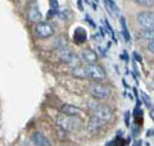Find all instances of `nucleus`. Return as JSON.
<instances>
[{"label": "nucleus", "mask_w": 154, "mask_h": 146, "mask_svg": "<svg viewBox=\"0 0 154 146\" xmlns=\"http://www.w3.org/2000/svg\"><path fill=\"white\" fill-rule=\"evenodd\" d=\"M148 50L152 53H154V41H153V38H150V40H149V44H148Z\"/></svg>", "instance_id": "6ab92c4d"}, {"label": "nucleus", "mask_w": 154, "mask_h": 146, "mask_svg": "<svg viewBox=\"0 0 154 146\" xmlns=\"http://www.w3.org/2000/svg\"><path fill=\"white\" fill-rule=\"evenodd\" d=\"M80 59L82 60L85 64H91V63H96L98 60V55L94 50H90V49H85L80 53Z\"/></svg>", "instance_id": "9d476101"}, {"label": "nucleus", "mask_w": 154, "mask_h": 146, "mask_svg": "<svg viewBox=\"0 0 154 146\" xmlns=\"http://www.w3.org/2000/svg\"><path fill=\"white\" fill-rule=\"evenodd\" d=\"M72 75H73V77H76V78H80V80H86V78H88L85 67L81 65V64H77L75 67H72Z\"/></svg>", "instance_id": "f8f14e48"}, {"label": "nucleus", "mask_w": 154, "mask_h": 146, "mask_svg": "<svg viewBox=\"0 0 154 146\" xmlns=\"http://www.w3.org/2000/svg\"><path fill=\"white\" fill-rule=\"evenodd\" d=\"M73 38H75V42L76 44H82V42H85L86 38H88V36H86V32H85L84 28H81V27L76 28Z\"/></svg>", "instance_id": "4468645a"}, {"label": "nucleus", "mask_w": 154, "mask_h": 146, "mask_svg": "<svg viewBox=\"0 0 154 146\" xmlns=\"http://www.w3.org/2000/svg\"><path fill=\"white\" fill-rule=\"evenodd\" d=\"M104 3H105V7H107L109 9V12L110 14H113V16H118V13H119V8L116 5L114 2H112V0H104Z\"/></svg>", "instance_id": "2eb2a0df"}, {"label": "nucleus", "mask_w": 154, "mask_h": 146, "mask_svg": "<svg viewBox=\"0 0 154 146\" xmlns=\"http://www.w3.org/2000/svg\"><path fill=\"white\" fill-rule=\"evenodd\" d=\"M27 17L33 23L41 22L42 16H41L40 9H38V7H37L36 0H32V2H30V4H28V7H27Z\"/></svg>", "instance_id": "0eeeda50"}, {"label": "nucleus", "mask_w": 154, "mask_h": 146, "mask_svg": "<svg viewBox=\"0 0 154 146\" xmlns=\"http://www.w3.org/2000/svg\"><path fill=\"white\" fill-rule=\"evenodd\" d=\"M135 4H137V5H143V7H150L153 5L154 0H132Z\"/></svg>", "instance_id": "dca6fc26"}, {"label": "nucleus", "mask_w": 154, "mask_h": 146, "mask_svg": "<svg viewBox=\"0 0 154 146\" xmlns=\"http://www.w3.org/2000/svg\"><path fill=\"white\" fill-rule=\"evenodd\" d=\"M121 24H122V28H123V36H125V38H126V41H128L130 40V35H128V32H127L126 21H125L123 17H121Z\"/></svg>", "instance_id": "a211bd4d"}, {"label": "nucleus", "mask_w": 154, "mask_h": 146, "mask_svg": "<svg viewBox=\"0 0 154 146\" xmlns=\"http://www.w3.org/2000/svg\"><path fill=\"white\" fill-rule=\"evenodd\" d=\"M137 22L143 28L153 30L154 27V14L153 12H141L137 14Z\"/></svg>", "instance_id": "423d86ee"}, {"label": "nucleus", "mask_w": 154, "mask_h": 146, "mask_svg": "<svg viewBox=\"0 0 154 146\" xmlns=\"http://www.w3.org/2000/svg\"><path fill=\"white\" fill-rule=\"evenodd\" d=\"M89 94L96 100H104L110 95V89L99 81H94L89 85Z\"/></svg>", "instance_id": "7ed1b4c3"}, {"label": "nucleus", "mask_w": 154, "mask_h": 146, "mask_svg": "<svg viewBox=\"0 0 154 146\" xmlns=\"http://www.w3.org/2000/svg\"><path fill=\"white\" fill-rule=\"evenodd\" d=\"M55 46H57L58 50H59V49H62V47H66V46H67V41L64 40V36L58 37V40L55 41Z\"/></svg>", "instance_id": "f3484780"}, {"label": "nucleus", "mask_w": 154, "mask_h": 146, "mask_svg": "<svg viewBox=\"0 0 154 146\" xmlns=\"http://www.w3.org/2000/svg\"><path fill=\"white\" fill-rule=\"evenodd\" d=\"M85 71L88 75V78H91L94 81H103L105 80V71L102 65L96 64V63H91V64H85Z\"/></svg>", "instance_id": "20e7f679"}, {"label": "nucleus", "mask_w": 154, "mask_h": 146, "mask_svg": "<svg viewBox=\"0 0 154 146\" xmlns=\"http://www.w3.org/2000/svg\"><path fill=\"white\" fill-rule=\"evenodd\" d=\"M60 113L67 114V115H79L80 113V109L75 105H71V104H64L60 109Z\"/></svg>", "instance_id": "ddd939ff"}, {"label": "nucleus", "mask_w": 154, "mask_h": 146, "mask_svg": "<svg viewBox=\"0 0 154 146\" xmlns=\"http://www.w3.org/2000/svg\"><path fill=\"white\" fill-rule=\"evenodd\" d=\"M152 132H153V129H150V131H148V133H146V135H148V137H149V136H152V135H153Z\"/></svg>", "instance_id": "4be33fe9"}, {"label": "nucleus", "mask_w": 154, "mask_h": 146, "mask_svg": "<svg viewBox=\"0 0 154 146\" xmlns=\"http://www.w3.org/2000/svg\"><path fill=\"white\" fill-rule=\"evenodd\" d=\"M31 142L36 146H49L50 145L49 140L41 132H33V135L31 136Z\"/></svg>", "instance_id": "9b49d317"}, {"label": "nucleus", "mask_w": 154, "mask_h": 146, "mask_svg": "<svg viewBox=\"0 0 154 146\" xmlns=\"http://www.w3.org/2000/svg\"><path fill=\"white\" fill-rule=\"evenodd\" d=\"M89 109L91 110V114L98 117V118H100V119H103L104 122L110 120L112 117H113L112 109H110L108 105L100 104V103H98V101H94V103L89 104Z\"/></svg>", "instance_id": "f03ea898"}, {"label": "nucleus", "mask_w": 154, "mask_h": 146, "mask_svg": "<svg viewBox=\"0 0 154 146\" xmlns=\"http://www.w3.org/2000/svg\"><path fill=\"white\" fill-rule=\"evenodd\" d=\"M50 7H51V11H58V2L57 0H50Z\"/></svg>", "instance_id": "aec40b11"}, {"label": "nucleus", "mask_w": 154, "mask_h": 146, "mask_svg": "<svg viewBox=\"0 0 154 146\" xmlns=\"http://www.w3.org/2000/svg\"><path fill=\"white\" fill-rule=\"evenodd\" d=\"M59 56H60V59L64 63H67L68 65L75 67V65L79 64V58H77V55L72 50L67 49V46L59 49Z\"/></svg>", "instance_id": "6e6552de"}, {"label": "nucleus", "mask_w": 154, "mask_h": 146, "mask_svg": "<svg viewBox=\"0 0 154 146\" xmlns=\"http://www.w3.org/2000/svg\"><path fill=\"white\" fill-rule=\"evenodd\" d=\"M143 97H144V100H145V104L148 106H152V103H150V97H148L146 94H143Z\"/></svg>", "instance_id": "412c9836"}, {"label": "nucleus", "mask_w": 154, "mask_h": 146, "mask_svg": "<svg viewBox=\"0 0 154 146\" xmlns=\"http://www.w3.org/2000/svg\"><path fill=\"white\" fill-rule=\"evenodd\" d=\"M57 124L66 131V132H73L81 127V120L77 118V115H67V114H58L57 115Z\"/></svg>", "instance_id": "f257e3e1"}, {"label": "nucleus", "mask_w": 154, "mask_h": 146, "mask_svg": "<svg viewBox=\"0 0 154 146\" xmlns=\"http://www.w3.org/2000/svg\"><path fill=\"white\" fill-rule=\"evenodd\" d=\"M103 127H104V120L98 118V117H95V115L91 117L89 123H88V131L93 135L99 133L100 131L103 129Z\"/></svg>", "instance_id": "1a4fd4ad"}, {"label": "nucleus", "mask_w": 154, "mask_h": 146, "mask_svg": "<svg viewBox=\"0 0 154 146\" xmlns=\"http://www.w3.org/2000/svg\"><path fill=\"white\" fill-rule=\"evenodd\" d=\"M35 32L38 37L41 38H48L54 35V27L48 22H38L35 27Z\"/></svg>", "instance_id": "39448f33"}]
</instances>
